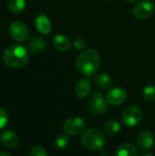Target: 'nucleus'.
Listing matches in <instances>:
<instances>
[{
  "label": "nucleus",
  "instance_id": "f257e3e1",
  "mask_svg": "<svg viewBox=\"0 0 155 156\" xmlns=\"http://www.w3.org/2000/svg\"><path fill=\"white\" fill-rule=\"evenodd\" d=\"M100 64V57L97 50L93 48L87 49L81 52L76 61L79 71L87 76L90 77L94 75L99 69Z\"/></svg>",
  "mask_w": 155,
  "mask_h": 156
},
{
  "label": "nucleus",
  "instance_id": "f03ea898",
  "mask_svg": "<svg viewBox=\"0 0 155 156\" xmlns=\"http://www.w3.org/2000/svg\"><path fill=\"white\" fill-rule=\"evenodd\" d=\"M2 58L6 66L13 69H20L27 63L28 52L25 47L13 44L4 50Z\"/></svg>",
  "mask_w": 155,
  "mask_h": 156
},
{
  "label": "nucleus",
  "instance_id": "7ed1b4c3",
  "mask_svg": "<svg viewBox=\"0 0 155 156\" xmlns=\"http://www.w3.org/2000/svg\"><path fill=\"white\" fill-rule=\"evenodd\" d=\"M81 143L89 150L100 151L105 144V136L101 131L95 128H90L83 133Z\"/></svg>",
  "mask_w": 155,
  "mask_h": 156
},
{
  "label": "nucleus",
  "instance_id": "20e7f679",
  "mask_svg": "<svg viewBox=\"0 0 155 156\" xmlns=\"http://www.w3.org/2000/svg\"><path fill=\"white\" fill-rule=\"evenodd\" d=\"M143 119V112L137 106H129L122 113L123 123L130 128L137 126Z\"/></svg>",
  "mask_w": 155,
  "mask_h": 156
},
{
  "label": "nucleus",
  "instance_id": "39448f33",
  "mask_svg": "<svg viewBox=\"0 0 155 156\" xmlns=\"http://www.w3.org/2000/svg\"><path fill=\"white\" fill-rule=\"evenodd\" d=\"M10 37L17 42H25L29 37V30L27 27L20 21H15L9 26Z\"/></svg>",
  "mask_w": 155,
  "mask_h": 156
},
{
  "label": "nucleus",
  "instance_id": "423d86ee",
  "mask_svg": "<svg viewBox=\"0 0 155 156\" xmlns=\"http://www.w3.org/2000/svg\"><path fill=\"white\" fill-rule=\"evenodd\" d=\"M86 128V122L83 119L79 117H70L68 118L64 124L63 130L69 135H79Z\"/></svg>",
  "mask_w": 155,
  "mask_h": 156
},
{
  "label": "nucleus",
  "instance_id": "0eeeda50",
  "mask_svg": "<svg viewBox=\"0 0 155 156\" xmlns=\"http://www.w3.org/2000/svg\"><path fill=\"white\" fill-rule=\"evenodd\" d=\"M154 11V5L150 1H141L132 8V15L139 19H144L149 17Z\"/></svg>",
  "mask_w": 155,
  "mask_h": 156
},
{
  "label": "nucleus",
  "instance_id": "6e6552de",
  "mask_svg": "<svg viewBox=\"0 0 155 156\" xmlns=\"http://www.w3.org/2000/svg\"><path fill=\"white\" fill-rule=\"evenodd\" d=\"M106 101H107L104 100V97L100 91L94 92L90 104V109L91 112L94 114H104L108 110Z\"/></svg>",
  "mask_w": 155,
  "mask_h": 156
},
{
  "label": "nucleus",
  "instance_id": "1a4fd4ad",
  "mask_svg": "<svg viewBox=\"0 0 155 156\" xmlns=\"http://www.w3.org/2000/svg\"><path fill=\"white\" fill-rule=\"evenodd\" d=\"M127 100V92L122 88H114L106 95V101L111 105H120Z\"/></svg>",
  "mask_w": 155,
  "mask_h": 156
},
{
  "label": "nucleus",
  "instance_id": "9d476101",
  "mask_svg": "<svg viewBox=\"0 0 155 156\" xmlns=\"http://www.w3.org/2000/svg\"><path fill=\"white\" fill-rule=\"evenodd\" d=\"M0 141L5 147L12 149V148H15L18 145L19 137L15 132L10 131V130H6L1 133Z\"/></svg>",
  "mask_w": 155,
  "mask_h": 156
},
{
  "label": "nucleus",
  "instance_id": "9b49d317",
  "mask_svg": "<svg viewBox=\"0 0 155 156\" xmlns=\"http://www.w3.org/2000/svg\"><path fill=\"white\" fill-rule=\"evenodd\" d=\"M137 144L138 146L142 150H149L151 149L154 144V136L153 133L150 131H143L142 132L138 138H137Z\"/></svg>",
  "mask_w": 155,
  "mask_h": 156
},
{
  "label": "nucleus",
  "instance_id": "f8f14e48",
  "mask_svg": "<svg viewBox=\"0 0 155 156\" xmlns=\"http://www.w3.org/2000/svg\"><path fill=\"white\" fill-rule=\"evenodd\" d=\"M90 90H91V82L87 79L80 80L74 88L75 95L79 99H85L90 94Z\"/></svg>",
  "mask_w": 155,
  "mask_h": 156
},
{
  "label": "nucleus",
  "instance_id": "ddd939ff",
  "mask_svg": "<svg viewBox=\"0 0 155 156\" xmlns=\"http://www.w3.org/2000/svg\"><path fill=\"white\" fill-rule=\"evenodd\" d=\"M53 45L56 49L62 52L69 51L71 48V42L65 35H56L53 38Z\"/></svg>",
  "mask_w": 155,
  "mask_h": 156
},
{
  "label": "nucleus",
  "instance_id": "4468645a",
  "mask_svg": "<svg viewBox=\"0 0 155 156\" xmlns=\"http://www.w3.org/2000/svg\"><path fill=\"white\" fill-rule=\"evenodd\" d=\"M35 26L40 33L45 34V35L49 34L52 28L49 19L45 15H39L38 16L36 17Z\"/></svg>",
  "mask_w": 155,
  "mask_h": 156
},
{
  "label": "nucleus",
  "instance_id": "2eb2a0df",
  "mask_svg": "<svg viewBox=\"0 0 155 156\" xmlns=\"http://www.w3.org/2000/svg\"><path fill=\"white\" fill-rule=\"evenodd\" d=\"M139 151L133 145L130 143H124L121 144L115 152V156H138Z\"/></svg>",
  "mask_w": 155,
  "mask_h": 156
},
{
  "label": "nucleus",
  "instance_id": "dca6fc26",
  "mask_svg": "<svg viewBox=\"0 0 155 156\" xmlns=\"http://www.w3.org/2000/svg\"><path fill=\"white\" fill-rule=\"evenodd\" d=\"M47 46V41L44 37H34L28 44V48L29 51L32 54H37L40 53L42 51H44V49L46 48Z\"/></svg>",
  "mask_w": 155,
  "mask_h": 156
},
{
  "label": "nucleus",
  "instance_id": "f3484780",
  "mask_svg": "<svg viewBox=\"0 0 155 156\" xmlns=\"http://www.w3.org/2000/svg\"><path fill=\"white\" fill-rule=\"evenodd\" d=\"M95 82L98 85V87L103 90L110 89L112 86V79L110 75L106 73L98 74L95 78Z\"/></svg>",
  "mask_w": 155,
  "mask_h": 156
},
{
  "label": "nucleus",
  "instance_id": "a211bd4d",
  "mask_svg": "<svg viewBox=\"0 0 155 156\" xmlns=\"http://www.w3.org/2000/svg\"><path fill=\"white\" fill-rule=\"evenodd\" d=\"M6 6L14 14L21 13L26 5L25 0H5Z\"/></svg>",
  "mask_w": 155,
  "mask_h": 156
},
{
  "label": "nucleus",
  "instance_id": "6ab92c4d",
  "mask_svg": "<svg viewBox=\"0 0 155 156\" xmlns=\"http://www.w3.org/2000/svg\"><path fill=\"white\" fill-rule=\"evenodd\" d=\"M121 129V123L115 120H111L107 122L103 126V131L108 135H114L116 134Z\"/></svg>",
  "mask_w": 155,
  "mask_h": 156
},
{
  "label": "nucleus",
  "instance_id": "aec40b11",
  "mask_svg": "<svg viewBox=\"0 0 155 156\" xmlns=\"http://www.w3.org/2000/svg\"><path fill=\"white\" fill-rule=\"evenodd\" d=\"M143 96L148 101H155V86H146L143 89Z\"/></svg>",
  "mask_w": 155,
  "mask_h": 156
},
{
  "label": "nucleus",
  "instance_id": "412c9836",
  "mask_svg": "<svg viewBox=\"0 0 155 156\" xmlns=\"http://www.w3.org/2000/svg\"><path fill=\"white\" fill-rule=\"evenodd\" d=\"M69 137L66 134H58L55 139V145L58 149H64L69 144Z\"/></svg>",
  "mask_w": 155,
  "mask_h": 156
},
{
  "label": "nucleus",
  "instance_id": "4be33fe9",
  "mask_svg": "<svg viewBox=\"0 0 155 156\" xmlns=\"http://www.w3.org/2000/svg\"><path fill=\"white\" fill-rule=\"evenodd\" d=\"M29 156H48V154L44 147L37 145V146H34L31 149Z\"/></svg>",
  "mask_w": 155,
  "mask_h": 156
},
{
  "label": "nucleus",
  "instance_id": "5701e85b",
  "mask_svg": "<svg viewBox=\"0 0 155 156\" xmlns=\"http://www.w3.org/2000/svg\"><path fill=\"white\" fill-rule=\"evenodd\" d=\"M7 122H8V115L4 109L0 108V130H2L6 126Z\"/></svg>",
  "mask_w": 155,
  "mask_h": 156
},
{
  "label": "nucleus",
  "instance_id": "b1692460",
  "mask_svg": "<svg viewBox=\"0 0 155 156\" xmlns=\"http://www.w3.org/2000/svg\"><path fill=\"white\" fill-rule=\"evenodd\" d=\"M86 46H87V42L83 38H77L74 41V47L79 50L83 49Z\"/></svg>",
  "mask_w": 155,
  "mask_h": 156
},
{
  "label": "nucleus",
  "instance_id": "393cba45",
  "mask_svg": "<svg viewBox=\"0 0 155 156\" xmlns=\"http://www.w3.org/2000/svg\"><path fill=\"white\" fill-rule=\"evenodd\" d=\"M0 156H12L9 153H7V152H1L0 153Z\"/></svg>",
  "mask_w": 155,
  "mask_h": 156
},
{
  "label": "nucleus",
  "instance_id": "a878e982",
  "mask_svg": "<svg viewBox=\"0 0 155 156\" xmlns=\"http://www.w3.org/2000/svg\"><path fill=\"white\" fill-rule=\"evenodd\" d=\"M141 156H153V154H142Z\"/></svg>",
  "mask_w": 155,
  "mask_h": 156
},
{
  "label": "nucleus",
  "instance_id": "bb28decb",
  "mask_svg": "<svg viewBox=\"0 0 155 156\" xmlns=\"http://www.w3.org/2000/svg\"><path fill=\"white\" fill-rule=\"evenodd\" d=\"M124 1H126V2H135V1H137V0H124Z\"/></svg>",
  "mask_w": 155,
  "mask_h": 156
},
{
  "label": "nucleus",
  "instance_id": "cd10ccee",
  "mask_svg": "<svg viewBox=\"0 0 155 156\" xmlns=\"http://www.w3.org/2000/svg\"><path fill=\"white\" fill-rule=\"evenodd\" d=\"M105 1H110V0H105Z\"/></svg>",
  "mask_w": 155,
  "mask_h": 156
}]
</instances>
